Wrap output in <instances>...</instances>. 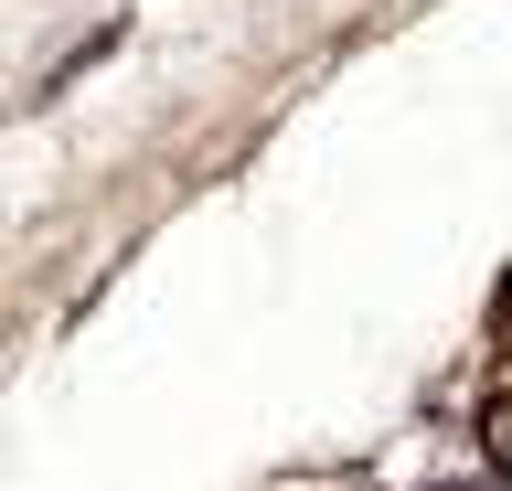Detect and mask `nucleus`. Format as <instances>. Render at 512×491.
I'll list each match as a JSON object with an SVG mask.
<instances>
[{
    "mask_svg": "<svg viewBox=\"0 0 512 491\" xmlns=\"http://www.w3.org/2000/svg\"><path fill=\"white\" fill-rule=\"evenodd\" d=\"M502 481H512V438H502Z\"/></svg>",
    "mask_w": 512,
    "mask_h": 491,
    "instance_id": "f257e3e1",
    "label": "nucleus"
}]
</instances>
